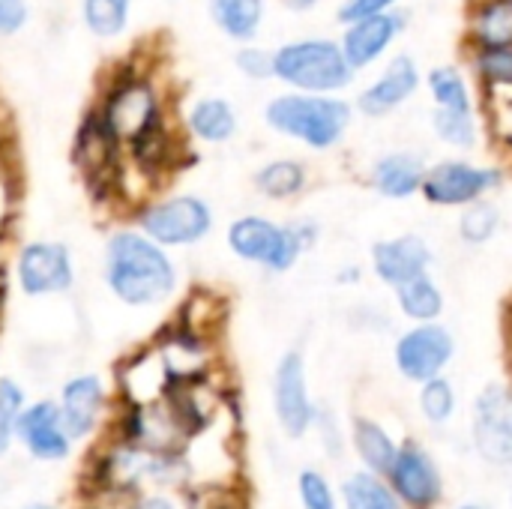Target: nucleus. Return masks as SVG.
I'll list each match as a JSON object with an SVG mask.
<instances>
[{
  "label": "nucleus",
  "mask_w": 512,
  "mask_h": 509,
  "mask_svg": "<svg viewBox=\"0 0 512 509\" xmlns=\"http://www.w3.org/2000/svg\"><path fill=\"white\" fill-rule=\"evenodd\" d=\"M210 21L231 42H255L267 15V0H207Z\"/></svg>",
  "instance_id": "4be33fe9"
},
{
  "label": "nucleus",
  "mask_w": 512,
  "mask_h": 509,
  "mask_svg": "<svg viewBox=\"0 0 512 509\" xmlns=\"http://www.w3.org/2000/svg\"><path fill=\"white\" fill-rule=\"evenodd\" d=\"M504 186V171L498 165H477L471 159H441L429 165L420 195L435 207L462 210L471 201L489 198Z\"/></svg>",
  "instance_id": "6e6552de"
},
{
  "label": "nucleus",
  "mask_w": 512,
  "mask_h": 509,
  "mask_svg": "<svg viewBox=\"0 0 512 509\" xmlns=\"http://www.w3.org/2000/svg\"><path fill=\"white\" fill-rule=\"evenodd\" d=\"M135 225L165 249H186L210 237L216 225V213L201 195L177 192V195L153 198L144 207H138Z\"/></svg>",
  "instance_id": "423d86ee"
},
{
  "label": "nucleus",
  "mask_w": 512,
  "mask_h": 509,
  "mask_svg": "<svg viewBox=\"0 0 512 509\" xmlns=\"http://www.w3.org/2000/svg\"><path fill=\"white\" fill-rule=\"evenodd\" d=\"M456 354V339L453 333L438 324V321H423L414 324L411 330H405L396 342V369L414 381V384H426L432 378H438L447 363Z\"/></svg>",
  "instance_id": "9d476101"
},
{
  "label": "nucleus",
  "mask_w": 512,
  "mask_h": 509,
  "mask_svg": "<svg viewBox=\"0 0 512 509\" xmlns=\"http://www.w3.org/2000/svg\"><path fill=\"white\" fill-rule=\"evenodd\" d=\"M225 243L234 258L264 267L267 273H288L309 249L306 240L300 237L297 222L282 225L261 213L237 216L225 231Z\"/></svg>",
  "instance_id": "20e7f679"
},
{
  "label": "nucleus",
  "mask_w": 512,
  "mask_h": 509,
  "mask_svg": "<svg viewBox=\"0 0 512 509\" xmlns=\"http://www.w3.org/2000/svg\"><path fill=\"white\" fill-rule=\"evenodd\" d=\"M30 21V3L27 0H0V39L18 36Z\"/></svg>",
  "instance_id": "e433bc0d"
},
{
  "label": "nucleus",
  "mask_w": 512,
  "mask_h": 509,
  "mask_svg": "<svg viewBox=\"0 0 512 509\" xmlns=\"http://www.w3.org/2000/svg\"><path fill=\"white\" fill-rule=\"evenodd\" d=\"M234 66L249 81H270L273 78V51H267L255 42H243L234 51Z\"/></svg>",
  "instance_id": "f704fd0d"
},
{
  "label": "nucleus",
  "mask_w": 512,
  "mask_h": 509,
  "mask_svg": "<svg viewBox=\"0 0 512 509\" xmlns=\"http://www.w3.org/2000/svg\"><path fill=\"white\" fill-rule=\"evenodd\" d=\"M426 90L435 102V108H456V111H474V90L462 66L456 63H441L426 72Z\"/></svg>",
  "instance_id": "a878e982"
},
{
  "label": "nucleus",
  "mask_w": 512,
  "mask_h": 509,
  "mask_svg": "<svg viewBox=\"0 0 512 509\" xmlns=\"http://www.w3.org/2000/svg\"><path fill=\"white\" fill-rule=\"evenodd\" d=\"M183 129L201 144H228L240 132V114L225 96H198L183 114Z\"/></svg>",
  "instance_id": "aec40b11"
},
{
  "label": "nucleus",
  "mask_w": 512,
  "mask_h": 509,
  "mask_svg": "<svg viewBox=\"0 0 512 509\" xmlns=\"http://www.w3.org/2000/svg\"><path fill=\"white\" fill-rule=\"evenodd\" d=\"M135 509H174V504L162 495H150V498H138Z\"/></svg>",
  "instance_id": "ea45409f"
},
{
  "label": "nucleus",
  "mask_w": 512,
  "mask_h": 509,
  "mask_svg": "<svg viewBox=\"0 0 512 509\" xmlns=\"http://www.w3.org/2000/svg\"><path fill=\"white\" fill-rule=\"evenodd\" d=\"M474 441L489 462H512V390L492 384L480 393L474 408Z\"/></svg>",
  "instance_id": "ddd939ff"
},
{
  "label": "nucleus",
  "mask_w": 512,
  "mask_h": 509,
  "mask_svg": "<svg viewBox=\"0 0 512 509\" xmlns=\"http://www.w3.org/2000/svg\"><path fill=\"white\" fill-rule=\"evenodd\" d=\"M354 66L348 63L339 39L303 36L282 42L273 51V78L288 90L300 93H342L354 81Z\"/></svg>",
  "instance_id": "7ed1b4c3"
},
{
  "label": "nucleus",
  "mask_w": 512,
  "mask_h": 509,
  "mask_svg": "<svg viewBox=\"0 0 512 509\" xmlns=\"http://www.w3.org/2000/svg\"><path fill=\"white\" fill-rule=\"evenodd\" d=\"M471 72L489 93H512V42L471 48Z\"/></svg>",
  "instance_id": "c756f323"
},
{
  "label": "nucleus",
  "mask_w": 512,
  "mask_h": 509,
  "mask_svg": "<svg viewBox=\"0 0 512 509\" xmlns=\"http://www.w3.org/2000/svg\"><path fill=\"white\" fill-rule=\"evenodd\" d=\"M393 294H396V303H399L402 315H405L408 321H414V324L438 321V318L444 315V303H447V300H444V291H441V285L435 282L432 270H426V273H420V276H414V279L396 285Z\"/></svg>",
  "instance_id": "b1692460"
},
{
  "label": "nucleus",
  "mask_w": 512,
  "mask_h": 509,
  "mask_svg": "<svg viewBox=\"0 0 512 509\" xmlns=\"http://www.w3.org/2000/svg\"><path fill=\"white\" fill-rule=\"evenodd\" d=\"M273 405H276V417L282 423V429L291 438L306 435L315 408L309 402V387H306V363L300 351H288L273 375Z\"/></svg>",
  "instance_id": "2eb2a0df"
},
{
  "label": "nucleus",
  "mask_w": 512,
  "mask_h": 509,
  "mask_svg": "<svg viewBox=\"0 0 512 509\" xmlns=\"http://www.w3.org/2000/svg\"><path fill=\"white\" fill-rule=\"evenodd\" d=\"M420 408L423 414L432 420V423H447L456 411V393H453V384L447 378H432L423 384V393H420Z\"/></svg>",
  "instance_id": "473e14b6"
},
{
  "label": "nucleus",
  "mask_w": 512,
  "mask_h": 509,
  "mask_svg": "<svg viewBox=\"0 0 512 509\" xmlns=\"http://www.w3.org/2000/svg\"><path fill=\"white\" fill-rule=\"evenodd\" d=\"M78 12L96 39H117L132 21V0H81Z\"/></svg>",
  "instance_id": "cd10ccee"
},
{
  "label": "nucleus",
  "mask_w": 512,
  "mask_h": 509,
  "mask_svg": "<svg viewBox=\"0 0 512 509\" xmlns=\"http://www.w3.org/2000/svg\"><path fill=\"white\" fill-rule=\"evenodd\" d=\"M396 3H399V0H342V6H339L336 18H339L342 24H348V21L363 18V15L390 12V9H396Z\"/></svg>",
  "instance_id": "58836bf2"
},
{
  "label": "nucleus",
  "mask_w": 512,
  "mask_h": 509,
  "mask_svg": "<svg viewBox=\"0 0 512 509\" xmlns=\"http://www.w3.org/2000/svg\"><path fill=\"white\" fill-rule=\"evenodd\" d=\"M432 261H435V252L420 234L384 237L369 252L372 276L387 288H396V285L432 270Z\"/></svg>",
  "instance_id": "4468645a"
},
{
  "label": "nucleus",
  "mask_w": 512,
  "mask_h": 509,
  "mask_svg": "<svg viewBox=\"0 0 512 509\" xmlns=\"http://www.w3.org/2000/svg\"><path fill=\"white\" fill-rule=\"evenodd\" d=\"M306 183H309L306 165L300 159H288V156L270 159L252 174V186L270 201H291L306 189Z\"/></svg>",
  "instance_id": "393cba45"
},
{
  "label": "nucleus",
  "mask_w": 512,
  "mask_h": 509,
  "mask_svg": "<svg viewBox=\"0 0 512 509\" xmlns=\"http://www.w3.org/2000/svg\"><path fill=\"white\" fill-rule=\"evenodd\" d=\"M321 0H285V6H291V9H297V12H306V9H312V6H318Z\"/></svg>",
  "instance_id": "a19ab883"
},
{
  "label": "nucleus",
  "mask_w": 512,
  "mask_h": 509,
  "mask_svg": "<svg viewBox=\"0 0 512 509\" xmlns=\"http://www.w3.org/2000/svg\"><path fill=\"white\" fill-rule=\"evenodd\" d=\"M15 285L24 297H57L75 288V255L63 240H30L15 255Z\"/></svg>",
  "instance_id": "0eeeda50"
},
{
  "label": "nucleus",
  "mask_w": 512,
  "mask_h": 509,
  "mask_svg": "<svg viewBox=\"0 0 512 509\" xmlns=\"http://www.w3.org/2000/svg\"><path fill=\"white\" fill-rule=\"evenodd\" d=\"M135 504H138V498L132 489L99 483L96 492H90V509H135Z\"/></svg>",
  "instance_id": "4c0bfd02"
},
{
  "label": "nucleus",
  "mask_w": 512,
  "mask_h": 509,
  "mask_svg": "<svg viewBox=\"0 0 512 509\" xmlns=\"http://www.w3.org/2000/svg\"><path fill=\"white\" fill-rule=\"evenodd\" d=\"M462 509H486V507H480V504H468V507H462Z\"/></svg>",
  "instance_id": "79ce46f5"
},
{
  "label": "nucleus",
  "mask_w": 512,
  "mask_h": 509,
  "mask_svg": "<svg viewBox=\"0 0 512 509\" xmlns=\"http://www.w3.org/2000/svg\"><path fill=\"white\" fill-rule=\"evenodd\" d=\"M345 504L348 509H402L393 492L372 474H357L345 483Z\"/></svg>",
  "instance_id": "2f4dec72"
},
{
  "label": "nucleus",
  "mask_w": 512,
  "mask_h": 509,
  "mask_svg": "<svg viewBox=\"0 0 512 509\" xmlns=\"http://www.w3.org/2000/svg\"><path fill=\"white\" fill-rule=\"evenodd\" d=\"M405 24H408V18L399 9L375 12V15H363V18L348 21L342 36H339V45H342L348 63L354 66V72L375 66L390 51V45L402 36Z\"/></svg>",
  "instance_id": "9b49d317"
},
{
  "label": "nucleus",
  "mask_w": 512,
  "mask_h": 509,
  "mask_svg": "<svg viewBox=\"0 0 512 509\" xmlns=\"http://www.w3.org/2000/svg\"><path fill=\"white\" fill-rule=\"evenodd\" d=\"M57 405L69 438H87L105 411V387L96 375H75L63 384Z\"/></svg>",
  "instance_id": "a211bd4d"
},
{
  "label": "nucleus",
  "mask_w": 512,
  "mask_h": 509,
  "mask_svg": "<svg viewBox=\"0 0 512 509\" xmlns=\"http://www.w3.org/2000/svg\"><path fill=\"white\" fill-rule=\"evenodd\" d=\"M15 435L21 438V444L27 447V453L36 456V459L57 462V459H66L69 456L72 438H69V432L63 426V417H60V405L57 402L27 405L18 414Z\"/></svg>",
  "instance_id": "dca6fc26"
},
{
  "label": "nucleus",
  "mask_w": 512,
  "mask_h": 509,
  "mask_svg": "<svg viewBox=\"0 0 512 509\" xmlns=\"http://www.w3.org/2000/svg\"><path fill=\"white\" fill-rule=\"evenodd\" d=\"M99 117L105 129L120 144H129V147L165 129V108H162L159 90L141 75H126L114 81L111 90L105 93Z\"/></svg>",
  "instance_id": "39448f33"
},
{
  "label": "nucleus",
  "mask_w": 512,
  "mask_h": 509,
  "mask_svg": "<svg viewBox=\"0 0 512 509\" xmlns=\"http://www.w3.org/2000/svg\"><path fill=\"white\" fill-rule=\"evenodd\" d=\"M423 87V72L417 66V60L411 54H396L384 72L357 93L354 99V108L363 114V117H387L393 111H399L417 90Z\"/></svg>",
  "instance_id": "f8f14e48"
},
{
  "label": "nucleus",
  "mask_w": 512,
  "mask_h": 509,
  "mask_svg": "<svg viewBox=\"0 0 512 509\" xmlns=\"http://www.w3.org/2000/svg\"><path fill=\"white\" fill-rule=\"evenodd\" d=\"M390 477H393L396 492H399L408 504H414V507L423 509L441 498L438 471H435L432 459H429L420 447H405V450H399Z\"/></svg>",
  "instance_id": "412c9836"
},
{
  "label": "nucleus",
  "mask_w": 512,
  "mask_h": 509,
  "mask_svg": "<svg viewBox=\"0 0 512 509\" xmlns=\"http://www.w3.org/2000/svg\"><path fill=\"white\" fill-rule=\"evenodd\" d=\"M123 432H126L129 444H135L147 453L177 456L186 447V441L192 438L195 426L186 420V414L177 408V402L171 396H165L159 402L132 408Z\"/></svg>",
  "instance_id": "1a4fd4ad"
},
{
  "label": "nucleus",
  "mask_w": 512,
  "mask_h": 509,
  "mask_svg": "<svg viewBox=\"0 0 512 509\" xmlns=\"http://www.w3.org/2000/svg\"><path fill=\"white\" fill-rule=\"evenodd\" d=\"M432 132L438 141L456 147V150H474L480 144V117L474 111H456V108H435L432 111Z\"/></svg>",
  "instance_id": "c85d7f7f"
},
{
  "label": "nucleus",
  "mask_w": 512,
  "mask_h": 509,
  "mask_svg": "<svg viewBox=\"0 0 512 509\" xmlns=\"http://www.w3.org/2000/svg\"><path fill=\"white\" fill-rule=\"evenodd\" d=\"M354 444H357L360 459H363L375 474H390V471H393V462H396V456H399V447L390 441V435H387L378 423L357 420V426H354Z\"/></svg>",
  "instance_id": "7c9ffc66"
},
{
  "label": "nucleus",
  "mask_w": 512,
  "mask_h": 509,
  "mask_svg": "<svg viewBox=\"0 0 512 509\" xmlns=\"http://www.w3.org/2000/svg\"><path fill=\"white\" fill-rule=\"evenodd\" d=\"M174 381L165 369V360L159 354V348H150L144 354H138L135 360H129L120 369V393L129 402V408L138 405H150L159 402L171 393Z\"/></svg>",
  "instance_id": "6ab92c4d"
},
{
  "label": "nucleus",
  "mask_w": 512,
  "mask_h": 509,
  "mask_svg": "<svg viewBox=\"0 0 512 509\" xmlns=\"http://www.w3.org/2000/svg\"><path fill=\"white\" fill-rule=\"evenodd\" d=\"M354 105L339 93L285 90L264 105V123L282 138L300 141L309 150H333L354 123Z\"/></svg>",
  "instance_id": "f03ea898"
},
{
  "label": "nucleus",
  "mask_w": 512,
  "mask_h": 509,
  "mask_svg": "<svg viewBox=\"0 0 512 509\" xmlns=\"http://www.w3.org/2000/svg\"><path fill=\"white\" fill-rule=\"evenodd\" d=\"M501 222H504L501 207L492 198H480V201H471L462 207L459 222H456V234L465 246L480 249L489 240H495V234L501 231Z\"/></svg>",
  "instance_id": "bb28decb"
},
{
  "label": "nucleus",
  "mask_w": 512,
  "mask_h": 509,
  "mask_svg": "<svg viewBox=\"0 0 512 509\" xmlns=\"http://www.w3.org/2000/svg\"><path fill=\"white\" fill-rule=\"evenodd\" d=\"M102 279L123 306L147 309L165 303L177 291L180 273L171 249L132 225L108 234L102 249Z\"/></svg>",
  "instance_id": "f257e3e1"
},
{
  "label": "nucleus",
  "mask_w": 512,
  "mask_h": 509,
  "mask_svg": "<svg viewBox=\"0 0 512 509\" xmlns=\"http://www.w3.org/2000/svg\"><path fill=\"white\" fill-rule=\"evenodd\" d=\"M426 159L411 150H390L378 156L369 168V186L387 201H408L420 195L426 180Z\"/></svg>",
  "instance_id": "f3484780"
},
{
  "label": "nucleus",
  "mask_w": 512,
  "mask_h": 509,
  "mask_svg": "<svg viewBox=\"0 0 512 509\" xmlns=\"http://www.w3.org/2000/svg\"><path fill=\"white\" fill-rule=\"evenodd\" d=\"M465 39H468V48L510 45L512 0H471Z\"/></svg>",
  "instance_id": "5701e85b"
},
{
  "label": "nucleus",
  "mask_w": 512,
  "mask_h": 509,
  "mask_svg": "<svg viewBox=\"0 0 512 509\" xmlns=\"http://www.w3.org/2000/svg\"><path fill=\"white\" fill-rule=\"evenodd\" d=\"M300 498L306 509H336L333 492L327 486V480L315 471H303L300 477Z\"/></svg>",
  "instance_id": "c9c22d12"
},
{
  "label": "nucleus",
  "mask_w": 512,
  "mask_h": 509,
  "mask_svg": "<svg viewBox=\"0 0 512 509\" xmlns=\"http://www.w3.org/2000/svg\"><path fill=\"white\" fill-rule=\"evenodd\" d=\"M21 411H24V390L15 381L0 378V456L9 450Z\"/></svg>",
  "instance_id": "72a5a7b5"
}]
</instances>
